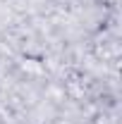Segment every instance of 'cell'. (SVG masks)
Returning a JSON list of instances; mask_svg holds the SVG:
<instances>
[]
</instances>
